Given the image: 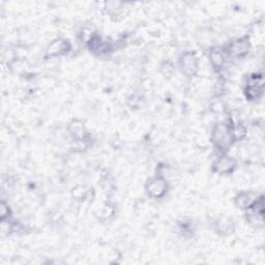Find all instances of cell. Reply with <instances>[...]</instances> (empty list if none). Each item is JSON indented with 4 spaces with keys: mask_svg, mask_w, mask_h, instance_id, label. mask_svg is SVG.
<instances>
[{
    "mask_svg": "<svg viewBox=\"0 0 265 265\" xmlns=\"http://www.w3.org/2000/svg\"><path fill=\"white\" fill-rule=\"evenodd\" d=\"M260 197H258L257 194L253 193V192H241L239 193L236 197H235V205L238 208H242V209H250L254 206V204L258 201Z\"/></svg>",
    "mask_w": 265,
    "mask_h": 265,
    "instance_id": "obj_6",
    "label": "cell"
},
{
    "mask_svg": "<svg viewBox=\"0 0 265 265\" xmlns=\"http://www.w3.org/2000/svg\"><path fill=\"white\" fill-rule=\"evenodd\" d=\"M235 160L227 154L219 156L213 164V170L218 174H230L235 170Z\"/></svg>",
    "mask_w": 265,
    "mask_h": 265,
    "instance_id": "obj_4",
    "label": "cell"
},
{
    "mask_svg": "<svg viewBox=\"0 0 265 265\" xmlns=\"http://www.w3.org/2000/svg\"><path fill=\"white\" fill-rule=\"evenodd\" d=\"M0 215H2L0 216V218H2V222H6L11 217L10 206L5 201H3L2 205H0Z\"/></svg>",
    "mask_w": 265,
    "mask_h": 265,
    "instance_id": "obj_10",
    "label": "cell"
},
{
    "mask_svg": "<svg viewBox=\"0 0 265 265\" xmlns=\"http://www.w3.org/2000/svg\"><path fill=\"white\" fill-rule=\"evenodd\" d=\"M88 47L90 49V51H92L95 54H104V53H107L108 50L110 49V46L108 45V43L104 40L101 36L99 35H92L88 42Z\"/></svg>",
    "mask_w": 265,
    "mask_h": 265,
    "instance_id": "obj_8",
    "label": "cell"
},
{
    "mask_svg": "<svg viewBox=\"0 0 265 265\" xmlns=\"http://www.w3.org/2000/svg\"><path fill=\"white\" fill-rule=\"evenodd\" d=\"M211 140L220 150H225L233 143L231 135V126L226 124H218L211 135Z\"/></svg>",
    "mask_w": 265,
    "mask_h": 265,
    "instance_id": "obj_1",
    "label": "cell"
},
{
    "mask_svg": "<svg viewBox=\"0 0 265 265\" xmlns=\"http://www.w3.org/2000/svg\"><path fill=\"white\" fill-rule=\"evenodd\" d=\"M180 68L181 72L186 76H194L197 74L199 69V62L195 53L186 52L180 58Z\"/></svg>",
    "mask_w": 265,
    "mask_h": 265,
    "instance_id": "obj_3",
    "label": "cell"
},
{
    "mask_svg": "<svg viewBox=\"0 0 265 265\" xmlns=\"http://www.w3.org/2000/svg\"><path fill=\"white\" fill-rule=\"evenodd\" d=\"M209 60L210 64L213 65V67L217 70H220L223 68L224 64H225V56L224 53L218 49V48H214L209 51Z\"/></svg>",
    "mask_w": 265,
    "mask_h": 265,
    "instance_id": "obj_9",
    "label": "cell"
},
{
    "mask_svg": "<svg viewBox=\"0 0 265 265\" xmlns=\"http://www.w3.org/2000/svg\"><path fill=\"white\" fill-rule=\"evenodd\" d=\"M69 49H70V44L68 43V40L59 38L54 40L49 46L47 50V55L50 57L60 56L65 54V53H67Z\"/></svg>",
    "mask_w": 265,
    "mask_h": 265,
    "instance_id": "obj_7",
    "label": "cell"
},
{
    "mask_svg": "<svg viewBox=\"0 0 265 265\" xmlns=\"http://www.w3.org/2000/svg\"><path fill=\"white\" fill-rule=\"evenodd\" d=\"M145 190L149 197L160 199L166 195L168 191V182L163 176H155L147 181Z\"/></svg>",
    "mask_w": 265,
    "mask_h": 265,
    "instance_id": "obj_2",
    "label": "cell"
},
{
    "mask_svg": "<svg viewBox=\"0 0 265 265\" xmlns=\"http://www.w3.org/2000/svg\"><path fill=\"white\" fill-rule=\"evenodd\" d=\"M250 51V40L247 37H241L233 40L230 44L229 52L234 57H243Z\"/></svg>",
    "mask_w": 265,
    "mask_h": 265,
    "instance_id": "obj_5",
    "label": "cell"
}]
</instances>
